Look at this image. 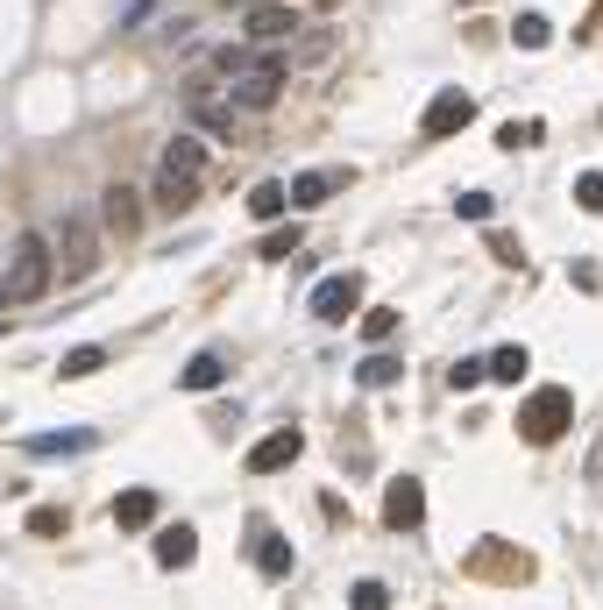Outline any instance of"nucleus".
<instances>
[{"label":"nucleus","mask_w":603,"mask_h":610,"mask_svg":"<svg viewBox=\"0 0 603 610\" xmlns=\"http://www.w3.org/2000/svg\"><path fill=\"white\" fill-rule=\"evenodd\" d=\"M107 511H114V526H121V532H149V526H157V490L135 483V490H121Z\"/></svg>","instance_id":"ddd939ff"},{"label":"nucleus","mask_w":603,"mask_h":610,"mask_svg":"<svg viewBox=\"0 0 603 610\" xmlns=\"http://www.w3.org/2000/svg\"><path fill=\"white\" fill-rule=\"evenodd\" d=\"M57 234H65V263H57V271H65V277H86V271H93V228H86V220H65Z\"/></svg>","instance_id":"4468645a"},{"label":"nucleus","mask_w":603,"mask_h":610,"mask_svg":"<svg viewBox=\"0 0 603 610\" xmlns=\"http://www.w3.org/2000/svg\"><path fill=\"white\" fill-rule=\"evenodd\" d=\"M497 142H504V150H533V142H539V122H511V128H497Z\"/></svg>","instance_id":"72a5a7b5"},{"label":"nucleus","mask_w":603,"mask_h":610,"mask_svg":"<svg viewBox=\"0 0 603 610\" xmlns=\"http://www.w3.org/2000/svg\"><path fill=\"white\" fill-rule=\"evenodd\" d=\"M192 199H200V177H171V171H163V185H157V214H185Z\"/></svg>","instance_id":"4be33fe9"},{"label":"nucleus","mask_w":603,"mask_h":610,"mask_svg":"<svg viewBox=\"0 0 603 610\" xmlns=\"http://www.w3.org/2000/svg\"><path fill=\"white\" fill-rule=\"evenodd\" d=\"M455 214H462V220H490V192H462Z\"/></svg>","instance_id":"f704fd0d"},{"label":"nucleus","mask_w":603,"mask_h":610,"mask_svg":"<svg viewBox=\"0 0 603 610\" xmlns=\"http://www.w3.org/2000/svg\"><path fill=\"white\" fill-rule=\"evenodd\" d=\"M490 383H525V348L519 341H504V348L490 355Z\"/></svg>","instance_id":"5701e85b"},{"label":"nucleus","mask_w":603,"mask_h":610,"mask_svg":"<svg viewBox=\"0 0 603 610\" xmlns=\"http://www.w3.org/2000/svg\"><path fill=\"white\" fill-rule=\"evenodd\" d=\"M362 334H369V341L398 334V312H390V306H369V312H362Z\"/></svg>","instance_id":"473e14b6"},{"label":"nucleus","mask_w":603,"mask_h":610,"mask_svg":"<svg viewBox=\"0 0 603 610\" xmlns=\"http://www.w3.org/2000/svg\"><path fill=\"white\" fill-rule=\"evenodd\" d=\"M100 220H107V234H121V242L143 234V192H135V185H107V192H100Z\"/></svg>","instance_id":"9d476101"},{"label":"nucleus","mask_w":603,"mask_h":610,"mask_svg":"<svg viewBox=\"0 0 603 610\" xmlns=\"http://www.w3.org/2000/svg\"><path fill=\"white\" fill-rule=\"evenodd\" d=\"M419 518H426V483H419V475H390L384 483V526L419 532Z\"/></svg>","instance_id":"423d86ee"},{"label":"nucleus","mask_w":603,"mask_h":610,"mask_svg":"<svg viewBox=\"0 0 603 610\" xmlns=\"http://www.w3.org/2000/svg\"><path fill=\"white\" fill-rule=\"evenodd\" d=\"M469 575L476 583H533V554L511 540H476L469 546Z\"/></svg>","instance_id":"20e7f679"},{"label":"nucleus","mask_w":603,"mask_h":610,"mask_svg":"<svg viewBox=\"0 0 603 610\" xmlns=\"http://www.w3.org/2000/svg\"><path fill=\"white\" fill-rule=\"evenodd\" d=\"M462 8H476V0H462Z\"/></svg>","instance_id":"c9c22d12"},{"label":"nucleus","mask_w":603,"mask_h":610,"mask_svg":"<svg viewBox=\"0 0 603 610\" xmlns=\"http://www.w3.org/2000/svg\"><path fill=\"white\" fill-rule=\"evenodd\" d=\"M349 610H390V589L384 583H355L349 589Z\"/></svg>","instance_id":"2f4dec72"},{"label":"nucleus","mask_w":603,"mask_h":610,"mask_svg":"<svg viewBox=\"0 0 603 610\" xmlns=\"http://www.w3.org/2000/svg\"><path fill=\"white\" fill-rule=\"evenodd\" d=\"M192 554H200V532L192 526H163L157 532V568H192Z\"/></svg>","instance_id":"2eb2a0df"},{"label":"nucleus","mask_w":603,"mask_h":610,"mask_svg":"<svg viewBox=\"0 0 603 610\" xmlns=\"http://www.w3.org/2000/svg\"><path fill=\"white\" fill-rule=\"evenodd\" d=\"M50 277H57L50 242H43V234H14L8 277H0V312H8V306H29V299H43V291H50Z\"/></svg>","instance_id":"f257e3e1"},{"label":"nucleus","mask_w":603,"mask_h":610,"mask_svg":"<svg viewBox=\"0 0 603 610\" xmlns=\"http://www.w3.org/2000/svg\"><path fill=\"white\" fill-rule=\"evenodd\" d=\"M255 65H263V50H249V43H220V50L206 57L214 79H241V71H255Z\"/></svg>","instance_id":"6ab92c4d"},{"label":"nucleus","mask_w":603,"mask_h":610,"mask_svg":"<svg viewBox=\"0 0 603 610\" xmlns=\"http://www.w3.org/2000/svg\"><path fill=\"white\" fill-rule=\"evenodd\" d=\"M277 100H284V57L263 50V65L241 71V79L228 85V107H235V114H270Z\"/></svg>","instance_id":"7ed1b4c3"},{"label":"nucleus","mask_w":603,"mask_h":610,"mask_svg":"<svg viewBox=\"0 0 603 610\" xmlns=\"http://www.w3.org/2000/svg\"><path fill=\"white\" fill-rule=\"evenodd\" d=\"M355 306H362V277H355V271H334V277H320V285H312V312H320L327 326L355 320Z\"/></svg>","instance_id":"0eeeda50"},{"label":"nucleus","mask_w":603,"mask_h":610,"mask_svg":"<svg viewBox=\"0 0 603 610\" xmlns=\"http://www.w3.org/2000/svg\"><path fill=\"white\" fill-rule=\"evenodd\" d=\"M398 377H405V362H398V355H362V369H355V383H362V391H390Z\"/></svg>","instance_id":"412c9836"},{"label":"nucleus","mask_w":603,"mask_h":610,"mask_svg":"<svg viewBox=\"0 0 603 610\" xmlns=\"http://www.w3.org/2000/svg\"><path fill=\"white\" fill-rule=\"evenodd\" d=\"M355 171H298V185H292V206H320V199H334L341 185H349Z\"/></svg>","instance_id":"dca6fc26"},{"label":"nucleus","mask_w":603,"mask_h":610,"mask_svg":"<svg viewBox=\"0 0 603 610\" xmlns=\"http://www.w3.org/2000/svg\"><path fill=\"white\" fill-rule=\"evenodd\" d=\"M185 114H192L200 136H220V142L235 136V107L214 93V71H192V79H185Z\"/></svg>","instance_id":"39448f33"},{"label":"nucleus","mask_w":603,"mask_h":610,"mask_svg":"<svg viewBox=\"0 0 603 610\" xmlns=\"http://www.w3.org/2000/svg\"><path fill=\"white\" fill-rule=\"evenodd\" d=\"M576 206H582V214H603V171H582L576 177Z\"/></svg>","instance_id":"c756f323"},{"label":"nucleus","mask_w":603,"mask_h":610,"mask_svg":"<svg viewBox=\"0 0 603 610\" xmlns=\"http://www.w3.org/2000/svg\"><path fill=\"white\" fill-rule=\"evenodd\" d=\"M255 568H263L270 583H284V575H292V540H284V532H263V540H255Z\"/></svg>","instance_id":"aec40b11"},{"label":"nucleus","mask_w":603,"mask_h":610,"mask_svg":"<svg viewBox=\"0 0 603 610\" xmlns=\"http://www.w3.org/2000/svg\"><path fill=\"white\" fill-rule=\"evenodd\" d=\"M547 36H554L547 14H519V22H511V43H519V50H547Z\"/></svg>","instance_id":"b1692460"},{"label":"nucleus","mask_w":603,"mask_h":610,"mask_svg":"<svg viewBox=\"0 0 603 610\" xmlns=\"http://www.w3.org/2000/svg\"><path fill=\"white\" fill-rule=\"evenodd\" d=\"M568 426H576V398H568L561 383H547V391H533V398L519 405V440H533V448L561 440Z\"/></svg>","instance_id":"f03ea898"},{"label":"nucleus","mask_w":603,"mask_h":610,"mask_svg":"<svg viewBox=\"0 0 603 610\" xmlns=\"http://www.w3.org/2000/svg\"><path fill=\"white\" fill-rule=\"evenodd\" d=\"M163 171H171V177H200L206 171V142L200 136H171V142H163Z\"/></svg>","instance_id":"f3484780"},{"label":"nucleus","mask_w":603,"mask_h":610,"mask_svg":"<svg viewBox=\"0 0 603 610\" xmlns=\"http://www.w3.org/2000/svg\"><path fill=\"white\" fill-rule=\"evenodd\" d=\"M469 114H476V100L462 93V85H447V93H433V107H426V122H419V128L441 142V136H462V128H469Z\"/></svg>","instance_id":"1a4fd4ad"},{"label":"nucleus","mask_w":603,"mask_h":610,"mask_svg":"<svg viewBox=\"0 0 603 610\" xmlns=\"http://www.w3.org/2000/svg\"><path fill=\"white\" fill-rule=\"evenodd\" d=\"M178 383H185V391H220V383H228V355H192V362L178 369Z\"/></svg>","instance_id":"a211bd4d"},{"label":"nucleus","mask_w":603,"mask_h":610,"mask_svg":"<svg viewBox=\"0 0 603 610\" xmlns=\"http://www.w3.org/2000/svg\"><path fill=\"white\" fill-rule=\"evenodd\" d=\"M284 206H292V192H284V185H255V192H249V214H255V220H270V228H277Z\"/></svg>","instance_id":"393cba45"},{"label":"nucleus","mask_w":603,"mask_h":610,"mask_svg":"<svg viewBox=\"0 0 603 610\" xmlns=\"http://www.w3.org/2000/svg\"><path fill=\"white\" fill-rule=\"evenodd\" d=\"M327 57H334V36H327V28H312V36H298L292 65H327Z\"/></svg>","instance_id":"cd10ccee"},{"label":"nucleus","mask_w":603,"mask_h":610,"mask_svg":"<svg viewBox=\"0 0 603 610\" xmlns=\"http://www.w3.org/2000/svg\"><path fill=\"white\" fill-rule=\"evenodd\" d=\"M93 369H107V348H71L65 362H57V377L79 383V377H93Z\"/></svg>","instance_id":"a878e982"},{"label":"nucleus","mask_w":603,"mask_h":610,"mask_svg":"<svg viewBox=\"0 0 603 610\" xmlns=\"http://www.w3.org/2000/svg\"><path fill=\"white\" fill-rule=\"evenodd\" d=\"M292 249H298V228H270L263 242H255V256H263V263H284Z\"/></svg>","instance_id":"c85d7f7f"},{"label":"nucleus","mask_w":603,"mask_h":610,"mask_svg":"<svg viewBox=\"0 0 603 610\" xmlns=\"http://www.w3.org/2000/svg\"><path fill=\"white\" fill-rule=\"evenodd\" d=\"M298 36V8H284V0H263V8H249V50H263V43H284Z\"/></svg>","instance_id":"f8f14e48"},{"label":"nucleus","mask_w":603,"mask_h":610,"mask_svg":"<svg viewBox=\"0 0 603 610\" xmlns=\"http://www.w3.org/2000/svg\"><path fill=\"white\" fill-rule=\"evenodd\" d=\"M482 377H490V362H476V355H462V362L447 369V383H455V391H476Z\"/></svg>","instance_id":"7c9ffc66"},{"label":"nucleus","mask_w":603,"mask_h":610,"mask_svg":"<svg viewBox=\"0 0 603 610\" xmlns=\"http://www.w3.org/2000/svg\"><path fill=\"white\" fill-rule=\"evenodd\" d=\"M93 448H100L93 426H57V434H29V440H22L29 461H50V454H93Z\"/></svg>","instance_id":"9b49d317"},{"label":"nucleus","mask_w":603,"mask_h":610,"mask_svg":"<svg viewBox=\"0 0 603 610\" xmlns=\"http://www.w3.org/2000/svg\"><path fill=\"white\" fill-rule=\"evenodd\" d=\"M298 454H306V434H298V426H277V434H263L249 448V469L255 475H277V469H292Z\"/></svg>","instance_id":"6e6552de"},{"label":"nucleus","mask_w":603,"mask_h":610,"mask_svg":"<svg viewBox=\"0 0 603 610\" xmlns=\"http://www.w3.org/2000/svg\"><path fill=\"white\" fill-rule=\"evenodd\" d=\"M65 526H71V511H57V504H36V511H29V532H36V540H65Z\"/></svg>","instance_id":"bb28decb"}]
</instances>
